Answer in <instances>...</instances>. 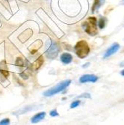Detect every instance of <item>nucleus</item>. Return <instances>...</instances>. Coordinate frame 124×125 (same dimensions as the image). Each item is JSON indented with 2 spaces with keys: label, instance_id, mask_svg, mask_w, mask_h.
Segmentation results:
<instances>
[{
  "label": "nucleus",
  "instance_id": "f3484780",
  "mask_svg": "<svg viewBox=\"0 0 124 125\" xmlns=\"http://www.w3.org/2000/svg\"><path fill=\"white\" fill-rule=\"evenodd\" d=\"M0 72H1V73L5 77V78H7L8 76V75H9V72L8 71H6V70H3V69H1L0 68Z\"/></svg>",
  "mask_w": 124,
  "mask_h": 125
},
{
  "label": "nucleus",
  "instance_id": "6ab92c4d",
  "mask_svg": "<svg viewBox=\"0 0 124 125\" xmlns=\"http://www.w3.org/2000/svg\"><path fill=\"white\" fill-rule=\"evenodd\" d=\"M120 74H121V75H122L123 76H124V69H123V71H122L120 72Z\"/></svg>",
  "mask_w": 124,
  "mask_h": 125
},
{
  "label": "nucleus",
  "instance_id": "9b49d317",
  "mask_svg": "<svg viewBox=\"0 0 124 125\" xmlns=\"http://www.w3.org/2000/svg\"><path fill=\"white\" fill-rule=\"evenodd\" d=\"M105 23H106V18L105 17H101L98 22V25L100 29H103L105 28Z\"/></svg>",
  "mask_w": 124,
  "mask_h": 125
},
{
  "label": "nucleus",
  "instance_id": "f8f14e48",
  "mask_svg": "<svg viewBox=\"0 0 124 125\" xmlns=\"http://www.w3.org/2000/svg\"><path fill=\"white\" fill-rule=\"evenodd\" d=\"M26 61L23 59H22V58H17V60H16V65L17 66H25L26 64H25Z\"/></svg>",
  "mask_w": 124,
  "mask_h": 125
},
{
  "label": "nucleus",
  "instance_id": "2eb2a0df",
  "mask_svg": "<svg viewBox=\"0 0 124 125\" xmlns=\"http://www.w3.org/2000/svg\"><path fill=\"white\" fill-rule=\"evenodd\" d=\"M50 115L52 116V117H56V116H58L59 115V114H58V111H57V109H53V110H52L51 112H50Z\"/></svg>",
  "mask_w": 124,
  "mask_h": 125
},
{
  "label": "nucleus",
  "instance_id": "a211bd4d",
  "mask_svg": "<svg viewBox=\"0 0 124 125\" xmlns=\"http://www.w3.org/2000/svg\"><path fill=\"white\" fill-rule=\"evenodd\" d=\"M89 64H90V63H88V62H87V63L85 64L82 66V67H83V68H86V67H87L89 66Z\"/></svg>",
  "mask_w": 124,
  "mask_h": 125
},
{
  "label": "nucleus",
  "instance_id": "423d86ee",
  "mask_svg": "<svg viewBox=\"0 0 124 125\" xmlns=\"http://www.w3.org/2000/svg\"><path fill=\"white\" fill-rule=\"evenodd\" d=\"M98 76L94 74H85L80 77L79 81L81 83H86L88 82L96 83L98 80Z\"/></svg>",
  "mask_w": 124,
  "mask_h": 125
},
{
  "label": "nucleus",
  "instance_id": "1a4fd4ad",
  "mask_svg": "<svg viewBox=\"0 0 124 125\" xmlns=\"http://www.w3.org/2000/svg\"><path fill=\"white\" fill-rule=\"evenodd\" d=\"M43 62H44L43 57V56H40V57H39L37 60H35V62H34V63L31 64L32 69H33L34 71H37V70H38L39 68L43 65Z\"/></svg>",
  "mask_w": 124,
  "mask_h": 125
},
{
  "label": "nucleus",
  "instance_id": "20e7f679",
  "mask_svg": "<svg viewBox=\"0 0 124 125\" xmlns=\"http://www.w3.org/2000/svg\"><path fill=\"white\" fill-rule=\"evenodd\" d=\"M59 52H60V47L57 43L52 40L47 41V50L46 52H45V54H46V56L48 59H55L58 56Z\"/></svg>",
  "mask_w": 124,
  "mask_h": 125
},
{
  "label": "nucleus",
  "instance_id": "9d476101",
  "mask_svg": "<svg viewBox=\"0 0 124 125\" xmlns=\"http://www.w3.org/2000/svg\"><path fill=\"white\" fill-rule=\"evenodd\" d=\"M105 2V0H94V2L92 5V13H94L96 10H97Z\"/></svg>",
  "mask_w": 124,
  "mask_h": 125
},
{
  "label": "nucleus",
  "instance_id": "f257e3e1",
  "mask_svg": "<svg viewBox=\"0 0 124 125\" xmlns=\"http://www.w3.org/2000/svg\"><path fill=\"white\" fill-rule=\"evenodd\" d=\"M96 23V18L95 17H90L82 22V28L87 35L91 36H95L98 34Z\"/></svg>",
  "mask_w": 124,
  "mask_h": 125
},
{
  "label": "nucleus",
  "instance_id": "39448f33",
  "mask_svg": "<svg viewBox=\"0 0 124 125\" xmlns=\"http://www.w3.org/2000/svg\"><path fill=\"white\" fill-rule=\"evenodd\" d=\"M120 49V45L117 43H114L111 45V46L106 50V52H105L104 55H103V59H105L110 56L113 55L114 54H115Z\"/></svg>",
  "mask_w": 124,
  "mask_h": 125
},
{
  "label": "nucleus",
  "instance_id": "7ed1b4c3",
  "mask_svg": "<svg viewBox=\"0 0 124 125\" xmlns=\"http://www.w3.org/2000/svg\"><path fill=\"white\" fill-rule=\"evenodd\" d=\"M70 83H71L70 79H66V80H64V81L59 83L55 86L51 88L50 89L47 90L46 92H44L43 95L45 97H52L53 95H55L56 94L63 92L65 88H67L70 85Z\"/></svg>",
  "mask_w": 124,
  "mask_h": 125
},
{
  "label": "nucleus",
  "instance_id": "dca6fc26",
  "mask_svg": "<svg viewBox=\"0 0 124 125\" xmlns=\"http://www.w3.org/2000/svg\"><path fill=\"white\" fill-rule=\"evenodd\" d=\"M78 97H79V98H91V94H90L89 93H84L81 95H79Z\"/></svg>",
  "mask_w": 124,
  "mask_h": 125
},
{
  "label": "nucleus",
  "instance_id": "ddd939ff",
  "mask_svg": "<svg viewBox=\"0 0 124 125\" xmlns=\"http://www.w3.org/2000/svg\"><path fill=\"white\" fill-rule=\"evenodd\" d=\"M80 104H81V101L80 100H75V101H73V103L70 104V109H74V108H76V107H77V106H78L80 105Z\"/></svg>",
  "mask_w": 124,
  "mask_h": 125
},
{
  "label": "nucleus",
  "instance_id": "4468645a",
  "mask_svg": "<svg viewBox=\"0 0 124 125\" xmlns=\"http://www.w3.org/2000/svg\"><path fill=\"white\" fill-rule=\"evenodd\" d=\"M10 120L9 118H4L2 121H0V125H9Z\"/></svg>",
  "mask_w": 124,
  "mask_h": 125
},
{
  "label": "nucleus",
  "instance_id": "f03ea898",
  "mask_svg": "<svg viewBox=\"0 0 124 125\" xmlns=\"http://www.w3.org/2000/svg\"><path fill=\"white\" fill-rule=\"evenodd\" d=\"M90 47L87 42L85 40L79 41L74 46V52L80 59H85L90 53Z\"/></svg>",
  "mask_w": 124,
  "mask_h": 125
},
{
  "label": "nucleus",
  "instance_id": "0eeeda50",
  "mask_svg": "<svg viewBox=\"0 0 124 125\" xmlns=\"http://www.w3.org/2000/svg\"><path fill=\"white\" fill-rule=\"evenodd\" d=\"M60 59L64 64H69L73 61V55L70 53L64 52V53H62L61 55Z\"/></svg>",
  "mask_w": 124,
  "mask_h": 125
},
{
  "label": "nucleus",
  "instance_id": "6e6552de",
  "mask_svg": "<svg viewBox=\"0 0 124 125\" xmlns=\"http://www.w3.org/2000/svg\"><path fill=\"white\" fill-rule=\"evenodd\" d=\"M45 116H46V112H40L37 113L36 115H34L31 118V123H34V124L38 123L40 121H42L45 118Z\"/></svg>",
  "mask_w": 124,
  "mask_h": 125
}]
</instances>
